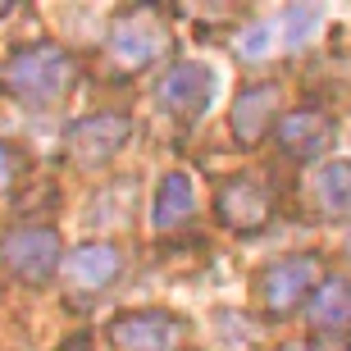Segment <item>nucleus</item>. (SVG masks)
<instances>
[{
	"instance_id": "6",
	"label": "nucleus",
	"mask_w": 351,
	"mask_h": 351,
	"mask_svg": "<svg viewBox=\"0 0 351 351\" xmlns=\"http://www.w3.org/2000/svg\"><path fill=\"white\" fill-rule=\"evenodd\" d=\"M110 342H114V351H178L182 324L169 311H132L114 319Z\"/></svg>"
},
{
	"instance_id": "13",
	"label": "nucleus",
	"mask_w": 351,
	"mask_h": 351,
	"mask_svg": "<svg viewBox=\"0 0 351 351\" xmlns=\"http://www.w3.org/2000/svg\"><path fill=\"white\" fill-rule=\"evenodd\" d=\"M311 324L319 333H351V278H324L311 297Z\"/></svg>"
},
{
	"instance_id": "18",
	"label": "nucleus",
	"mask_w": 351,
	"mask_h": 351,
	"mask_svg": "<svg viewBox=\"0 0 351 351\" xmlns=\"http://www.w3.org/2000/svg\"><path fill=\"white\" fill-rule=\"evenodd\" d=\"M55 351H96V347H91V338H87V333H73V338H69V342H60Z\"/></svg>"
},
{
	"instance_id": "1",
	"label": "nucleus",
	"mask_w": 351,
	"mask_h": 351,
	"mask_svg": "<svg viewBox=\"0 0 351 351\" xmlns=\"http://www.w3.org/2000/svg\"><path fill=\"white\" fill-rule=\"evenodd\" d=\"M73 73H78V64H73L69 51H60V46H27V51H19L10 60V73L5 78H10V91L19 101L55 105L73 87Z\"/></svg>"
},
{
	"instance_id": "16",
	"label": "nucleus",
	"mask_w": 351,
	"mask_h": 351,
	"mask_svg": "<svg viewBox=\"0 0 351 351\" xmlns=\"http://www.w3.org/2000/svg\"><path fill=\"white\" fill-rule=\"evenodd\" d=\"M274 51V27L269 23H251L247 32H237V55L242 60H265Z\"/></svg>"
},
{
	"instance_id": "20",
	"label": "nucleus",
	"mask_w": 351,
	"mask_h": 351,
	"mask_svg": "<svg viewBox=\"0 0 351 351\" xmlns=\"http://www.w3.org/2000/svg\"><path fill=\"white\" fill-rule=\"evenodd\" d=\"M347 251H351V237H347Z\"/></svg>"
},
{
	"instance_id": "15",
	"label": "nucleus",
	"mask_w": 351,
	"mask_h": 351,
	"mask_svg": "<svg viewBox=\"0 0 351 351\" xmlns=\"http://www.w3.org/2000/svg\"><path fill=\"white\" fill-rule=\"evenodd\" d=\"M315 27H319V5H292V10L283 14V37H287L292 51L315 37Z\"/></svg>"
},
{
	"instance_id": "7",
	"label": "nucleus",
	"mask_w": 351,
	"mask_h": 351,
	"mask_svg": "<svg viewBox=\"0 0 351 351\" xmlns=\"http://www.w3.org/2000/svg\"><path fill=\"white\" fill-rule=\"evenodd\" d=\"M269 210H274V196H269V187L256 182V178L223 182L219 196H215V215H219L228 228H237V233L265 228V223H269Z\"/></svg>"
},
{
	"instance_id": "3",
	"label": "nucleus",
	"mask_w": 351,
	"mask_h": 351,
	"mask_svg": "<svg viewBox=\"0 0 351 351\" xmlns=\"http://www.w3.org/2000/svg\"><path fill=\"white\" fill-rule=\"evenodd\" d=\"M165 41H169V32L156 10H128L110 27V60L119 69H142L165 51Z\"/></svg>"
},
{
	"instance_id": "11",
	"label": "nucleus",
	"mask_w": 351,
	"mask_h": 351,
	"mask_svg": "<svg viewBox=\"0 0 351 351\" xmlns=\"http://www.w3.org/2000/svg\"><path fill=\"white\" fill-rule=\"evenodd\" d=\"M119 269H123V261H119V251L110 247V242H87V247H78L64 261V278L73 287H87V292L114 283Z\"/></svg>"
},
{
	"instance_id": "2",
	"label": "nucleus",
	"mask_w": 351,
	"mask_h": 351,
	"mask_svg": "<svg viewBox=\"0 0 351 351\" xmlns=\"http://www.w3.org/2000/svg\"><path fill=\"white\" fill-rule=\"evenodd\" d=\"M128 137H132L128 114H87L69 128L64 146H69V160H78L82 169H101L128 146Z\"/></svg>"
},
{
	"instance_id": "5",
	"label": "nucleus",
	"mask_w": 351,
	"mask_h": 351,
	"mask_svg": "<svg viewBox=\"0 0 351 351\" xmlns=\"http://www.w3.org/2000/svg\"><path fill=\"white\" fill-rule=\"evenodd\" d=\"M315 287H319V261L315 256H287V261L265 269L261 301L269 315H287V311H297L306 301V292H315Z\"/></svg>"
},
{
	"instance_id": "10",
	"label": "nucleus",
	"mask_w": 351,
	"mask_h": 351,
	"mask_svg": "<svg viewBox=\"0 0 351 351\" xmlns=\"http://www.w3.org/2000/svg\"><path fill=\"white\" fill-rule=\"evenodd\" d=\"M274 119H278V87L274 82H256V87H242L233 105V132L242 146H256L265 132L274 128Z\"/></svg>"
},
{
	"instance_id": "17",
	"label": "nucleus",
	"mask_w": 351,
	"mask_h": 351,
	"mask_svg": "<svg viewBox=\"0 0 351 351\" xmlns=\"http://www.w3.org/2000/svg\"><path fill=\"white\" fill-rule=\"evenodd\" d=\"M19 169H23V156H19L14 146L0 142V192H5V187H10L14 178H19Z\"/></svg>"
},
{
	"instance_id": "8",
	"label": "nucleus",
	"mask_w": 351,
	"mask_h": 351,
	"mask_svg": "<svg viewBox=\"0 0 351 351\" xmlns=\"http://www.w3.org/2000/svg\"><path fill=\"white\" fill-rule=\"evenodd\" d=\"M160 105L173 110V114H201L215 96V73L206 64H173L156 87Z\"/></svg>"
},
{
	"instance_id": "4",
	"label": "nucleus",
	"mask_w": 351,
	"mask_h": 351,
	"mask_svg": "<svg viewBox=\"0 0 351 351\" xmlns=\"http://www.w3.org/2000/svg\"><path fill=\"white\" fill-rule=\"evenodd\" d=\"M0 261L14 278L41 283L60 265V233L55 228H10L5 242H0Z\"/></svg>"
},
{
	"instance_id": "9",
	"label": "nucleus",
	"mask_w": 351,
	"mask_h": 351,
	"mask_svg": "<svg viewBox=\"0 0 351 351\" xmlns=\"http://www.w3.org/2000/svg\"><path fill=\"white\" fill-rule=\"evenodd\" d=\"M328 142H333V119L319 110H292L278 119V146L292 160H315Z\"/></svg>"
},
{
	"instance_id": "14",
	"label": "nucleus",
	"mask_w": 351,
	"mask_h": 351,
	"mask_svg": "<svg viewBox=\"0 0 351 351\" xmlns=\"http://www.w3.org/2000/svg\"><path fill=\"white\" fill-rule=\"evenodd\" d=\"M315 196L324 215H351V160H333L315 173Z\"/></svg>"
},
{
	"instance_id": "21",
	"label": "nucleus",
	"mask_w": 351,
	"mask_h": 351,
	"mask_svg": "<svg viewBox=\"0 0 351 351\" xmlns=\"http://www.w3.org/2000/svg\"><path fill=\"white\" fill-rule=\"evenodd\" d=\"M0 14H5V5H0Z\"/></svg>"
},
{
	"instance_id": "12",
	"label": "nucleus",
	"mask_w": 351,
	"mask_h": 351,
	"mask_svg": "<svg viewBox=\"0 0 351 351\" xmlns=\"http://www.w3.org/2000/svg\"><path fill=\"white\" fill-rule=\"evenodd\" d=\"M196 210V187L187 173H165L156 187V201H151V223H156L160 233H169V228H178V223L192 219Z\"/></svg>"
},
{
	"instance_id": "19",
	"label": "nucleus",
	"mask_w": 351,
	"mask_h": 351,
	"mask_svg": "<svg viewBox=\"0 0 351 351\" xmlns=\"http://www.w3.org/2000/svg\"><path fill=\"white\" fill-rule=\"evenodd\" d=\"M278 351H315L311 342H287V347H278Z\"/></svg>"
}]
</instances>
